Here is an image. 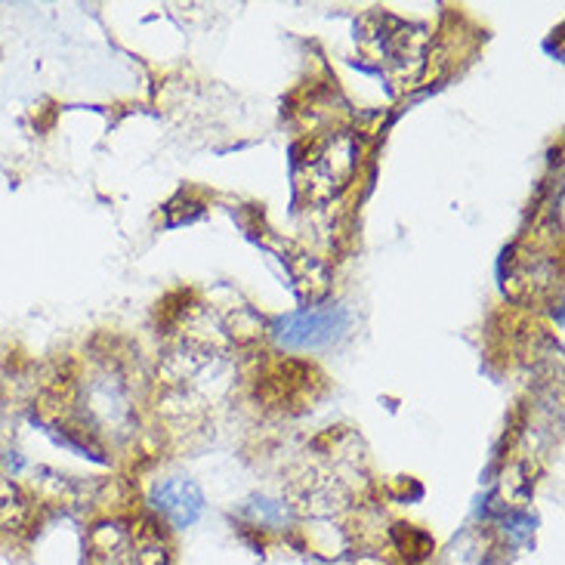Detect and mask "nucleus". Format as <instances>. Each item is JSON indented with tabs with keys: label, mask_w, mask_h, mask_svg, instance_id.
Segmentation results:
<instances>
[{
	"label": "nucleus",
	"mask_w": 565,
	"mask_h": 565,
	"mask_svg": "<svg viewBox=\"0 0 565 565\" xmlns=\"http://www.w3.org/2000/svg\"><path fill=\"white\" fill-rule=\"evenodd\" d=\"M350 331V309L340 303L306 306L273 324V340L281 350H328Z\"/></svg>",
	"instance_id": "f257e3e1"
},
{
	"label": "nucleus",
	"mask_w": 565,
	"mask_h": 565,
	"mask_svg": "<svg viewBox=\"0 0 565 565\" xmlns=\"http://www.w3.org/2000/svg\"><path fill=\"white\" fill-rule=\"evenodd\" d=\"M149 501L173 529H189L204 513V494L192 479H164V482H158Z\"/></svg>",
	"instance_id": "f03ea898"
},
{
	"label": "nucleus",
	"mask_w": 565,
	"mask_h": 565,
	"mask_svg": "<svg viewBox=\"0 0 565 565\" xmlns=\"http://www.w3.org/2000/svg\"><path fill=\"white\" fill-rule=\"evenodd\" d=\"M352 168H355V142L350 137L334 139L312 161V185H324V192H334L350 180Z\"/></svg>",
	"instance_id": "7ed1b4c3"
},
{
	"label": "nucleus",
	"mask_w": 565,
	"mask_h": 565,
	"mask_svg": "<svg viewBox=\"0 0 565 565\" xmlns=\"http://www.w3.org/2000/svg\"><path fill=\"white\" fill-rule=\"evenodd\" d=\"M29 516V501L10 476H0V529L13 532Z\"/></svg>",
	"instance_id": "20e7f679"
},
{
	"label": "nucleus",
	"mask_w": 565,
	"mask_h": 565,
	"mask_svg": "<svg viewBox=\"0 0 565 565\" xmlns=\"http://www.w3.org/2000/svg\"><path fill=\"white\" fill-rule=\"evenodd\" d=\"M245 513L254 522H263V525H285L288 522V507L281 501H269V498H254L245 507Z\"/></svg>",
	"instance_id": "39448f33"
}]
</instances>
